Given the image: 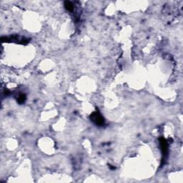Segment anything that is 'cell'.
Returning a JSON list of instances; mask_svg holds the SVG:
<instances>
[{
	"instance_id": "1",
	"label": "cell",
	"mask_w": 183,
	"mask_h": 183,
	"mask_svg": "<svg viewBox=\"0 0 183 183\" xmlns=\"http://www.w3.org/2000/svg\"><path fill=\"white\" fill-rule=\"evenodd\" d=\"M92 120L94 122L97 124H102L104 123V120L98 113H94L92 116Z\"/></svg>"
},
{
	"instance_id": "2",
	"label": "cell",
	"mask_w": 183,
	"mask_h": 183,
	"mask_svg": "<svg viewBox=\"0 0 183 183\" xmlns=\"http://www.w3.org/2000/svg\"><path fill=\"white\" fill-rule=\"evenodd\" d=\"M65 7L66 8V10L69 11H72L73 10V9H74L73 5L70 2H66V3H65Z\"/></svg>"
}]
</instances>
